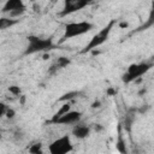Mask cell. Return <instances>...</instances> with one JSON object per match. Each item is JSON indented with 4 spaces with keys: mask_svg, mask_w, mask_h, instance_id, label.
Wrapping results in <instances>:
<instances>
[{
    "mask_svg": "<svg viewBox=\"0 0 154 154\" xmlns=\"http://www.w3.org/2000/svg\"><path fill=\"white\" fill-rule=\"evenodd\" d=\"M70 107H71V106H70V103H69V102H65V103L60 107V109H59V111H58V112L52 117V119L49 120V123H52V124H53L58 118H60L63 114H65L66 112H69V111H70Z\"/></svg>",
    "mask_w": 154,
    "mask_h": 154,
    "instance_id": "cell-12",
    "label": "cell"
},
{
    "mask_svg": "<svg viewBox=\"0 0 154 154\" xmlns=\"http://www.w3.org/2000/svg\"><path fill=\"white\" fill-rule=\"evenodd\" d=\"M25 11V6L23 4V0H6L2 12L4 13H10L11 17H18L23 14Z\"/></svg>",
    "mask_w": 154,
    "mask_h": 154,
    "instance_id": "cell-7",
    "label": "cell"
},
{
    "mask_svg": "<svg viewBox=\"0 0 154 154\" xmlns=\"http://www.w3.org/2000/svg\"><path fill=\"white\" fill-rule=\"evenodd\" d=\"M107 93H108L109 95H113V94H116V90H114V89H108Z\"/></svg>",
    "mask_w": 154,
    "mask_h": 154,
    "instance_id": "cell-21",
    "label": "cell"
},
{
    "mask_svg": "<svg viewBox=\"0 0 154 154\" xmlns=\"http://www.w3.org/2000/svg\"><path fill=\"white\" fill-rule=\"evenodd\" d=\"M5 116H6L7 118H10V119H11V118H13V117H14V111H13L12 108H8Z\"/></svg>",
    "mask_w": 154,
    "mask_h": 154,
    "instance_id": "cell-19",
    "label": "cell"
},
{
    "mask_svg": "<svg viewBox=\"0 0 154 154\" xmlns=\"http://www.w3.org/2000/svg\"><path fill=\"white\" fill-rule=\"evenodd\" d=\"M48 150L52 154H66V153H70L72 150V144H71L70 136L65 135V136L53 141L49 144Z\"/></svg>",
    "mask_w": 154,
    "mask_h": 154,
    "instance_id": "cell-5",
    "label": "cell"
},
{
    "mask_svg": "<svg viewBox=\"0 0 154 154\" xmlns=\"http://www.w3.org/2000/svg\"><path fill=\"white\" fill-rule=\"evenodd\" d=\"M31 1H35V0H31Z\"/></svg>",
    "mask_w": 154,
    "mask_h": 154,
    "instance_id": "cell-24",
    "label": "cell"
},
{
    "mask_svg": "<svg viewBox=\"0 0 154 154\" xmlns=\"http://www.w3.org/2000/svg\"><path fill=\"white\" fill-rule=\"evenodd\" d=\"M153 66L152 63H138V64H132L129 66L128 71L123 75V82L124 83H130L132 81H136L141 78L142 75H144L150 67Z\"/></svg>",
    "mask_w": 154,
    "mask_h": 154,
    "instance_id": "cell-4",
    "label": "cell"
},
{
    "mask_svg": "<svg viewBox=\"0 0 154 154\" xmlns=\"http://www.w3.org/2000/svg\"><path fill=\"white\" fill-rule=\"evenodd\" d=\"M18 23V20L17 19H13V18H6V17H2L1 19H0V29H7V28H10V26H12V25H14V24H17Z\"/></svg>",
    "mask_w": 154,
    "mask_h": 154,
    "instance_id": "cell-13",
    "label": "cell"
},
{
    "mask_svg": "<svg viewBox=\"0 0 154 154\" xmlns=\"http://www.w3.org/2000/svg\"><path fill=\"white\" fill-rule=\"evenodd\" d=\"M78 94H79L78 91H70V93H67V94L63 95V96L59 99V101H69V100H72V99H73V97H76Z\"/></svg>",
    "mask_w": 154,
    "mask_h": 154,
    "instance_id": "cell-16",
    "label": "cell"
},
{
    "mask_svg": "<svg viewBox=\"0 0 154 154\" xmlns=\"http://www.w3.org/2000/svg\"><path fill=\"white\" fill-rule=\"evenodd\" d=\"M95 130H96V131H100V130H102V128H101V126H100V125L97 124V125L95 126Z\"/></svg>",
    "mask_w": 154,
    "mask_h": 154,
    "instance_id": "cell-22",
    "label": "cell"
},
{
    "mask_svg": "<svg viewBox=\"0 0 154 154\" xmlns=\"http://www.w3.org/2000/svg\"><path fill=\"white\" fill-rule=\"evenodd\" d=\"M119 134H118V141H117V149L120 152V153H126V148H125V142L123 141V137H122V134H120V126L118 129Z\"/></svg>",
    "mask_w": 154,
    "mask_h": 154,
    "instance_id": "cell-14",
    "label": "cell"
},
{
    "mask_svg": "<svg viewBox=\"0 0 154 154\" xmlns=\"http://www.w3.org/2000/svg\"><path fill=\"white\" fill-rule=\"evenodd\" d=\"M7 109H8V107H6L5 103H1L0 105V116H5L6 112H7Z\"/></svg>",
    "mask_w": 154,
    "mask_h": 154,
    "instance_id": "cell-18",
    "label": "cell"
},
{
    "mask_svg": "<svg viewBox=\"0 0 154 154\" xmlns=\"http://www.w3.org/2000/svg\"><path fill=\"white\" fill-rule=\"evenodd\" d=\"M89 134H90V129H89V126H87V125H81V124H78V125H75V128L72 129V135H73L76 138H79V140L88 137Z\"/></svg>",
    "mask_w": 154,
    "mask_h": 154,
    "instance_id": "cell-9",
    "label": "cell"
},
{
    "mask_svg": "<svg viewBox=\"0 0 154 154\" xmlns=\"http://www.w3.org/2000/svg\"><path fill=\"white\" fill-rule=\"evenodd\" d=\"M100 105H101V102L97 100V101H95V102H93V105H91V107L93 108H99L100 107Z\"/></svg>",
    "mask_w": 154,
    "mask_h": 154,
    "instance_id": "cell-20",
    "label": "cell"
},
{
    "mask_svg": "<svg viewBox=\"0 0 154 154\" xmlns=\"http://www.w3.org/2000/svg\"><path fill=\"white\" fill-rule=\"evenodd\" d=\"M120 26H128V24H126V23H122Z\"/></svg>",
    "mask_w": 154,
    "mask_h": 154,
    "instance_id": "cell-23",
    "label": "cell"
},
{
    "mask_svg": "<svg viewBox=\"0 0 154 154\" xmlns=\"http://www.w3.org/2000/svg\"><path fill=\"white\" fill-rule=\"evenodd\" d=\"M29 153L32 154H41L42 153V144L41 143H35L29 148Z\"/></svg>",
    "mask_w": 154,
    "mask_h": 154,
    "instance_id": "cell-15",
    "label": "cell"
},
{
    "mask_svg": "<svg viewBox=\"0 0 154 154\" xmlns=\"http://www.w3.org/2000/svg\"><path fill=\"white\" fill-rule=\"evenodd\" d=\"M114 20H111L105 28H102L96 35H94L93 36V38L90 40V42L82 49V52L81 53H88V52H90V51H93V49H95V48H97V47H100L102 43H105L106 41H107V38H108V36H109V34H111V30H112V28H113V25H114Z\"/></svg>",
    "mask_w": 154,
    "mask_h": 154,
    "instance_id": "cell-3",
    "label": "cell"
},
{
    "mask_svg": "<svg viewBox=\"0 0 154 154\" xmlns=\"http://www.w3.org/2000/svg\"><path fill=\"white\" fill-rule=\"evenodd\" d=\"M8 91H10L13 96H19V95H20V88L17 87V85H11V87L8 88Z\"/></svg>",
    "mask_w": 154,
    "mask_h": 154,
    "instance_id": "cell-17",
    "label": "cell"
},
{
    "mask_svg": "<svg viewBox=\"0 0 154 154\" xmlns=\"http://www.w3.org/2000/svg\"><path fill=\"white\" fill-rule=\"evenodd\" d=\"M94 28V25L89 22H73V23H69L65 25V31H64V35L60 40V43L65 42L66 40H70L72 37H76V36H79V35H83V34H87L88 31H90L91 29Z\"/></svg>",
    "mask_w": 154,
    "mask_h": 154,
    "instance_id": "cell-1",
    "label": "cell"
},
{
    "mask_svg": "<svg viewBox=\"0 0 154 154\" xmlns=\"http://www.w3.org/2000/svg\"><path fill=\"white\" fill-rule=\"evenodd\" d=\"M81 117H82V113L78 111H69L65 114H63L60 118H58L53 124H65V125L75 124L81 120Z\"/></svg>",
    "mask_w": 154,
    "mask_h": 154,
    "instance_id": "cell-8",
    "label": "cell"
},
{
    "mask_svg": "<svg viewBox=\"0 0 154 154\" xmlns=\"http://www.w3.org/2000/svg\"><path fill=\"white\" fill-rule=\"evenodd\" d=\"M54 48V43L52 38H41L37 36L28 37V46L25 49V54H34L38 52H48Z\"/></svg>",
    "mask_w": 154,
    "mask_h": 154,
    "instance_id": "cell-2",
    "label": "cell"
},
{
    "mask_svg": "<svg viewBox=\"0 0 154 154\" xmlns=\"http://www.w3.org/2000/svg\"><path fill=\"white\" fill-rule=\"evenodd\" d=\"M153 25H154V0H153V2H152V8H150V11H149V14H148V18H147L146 23H143V24L137 29V31L146 30V29H148V28H150V26H153Z\"/></svg>",
    "mask_w": 154,
    "mask_h": 154,
    "instance_id": "cell-11",
    "label": "cell"
},
{
    "mask_svg": "<svg viewBox=\"0 0 154 154\" xmlns=\"http://www.w3.org/2000/svg\"><path fill=\"white\" fill-rule=\"evenodd\" d=\"M91 4V0H65L64 2V8L60 12V16H67L73 12H77L88 5Z\"/></svg>",
    "mask_w": 154,
    "mask_h": 154,
    "instance_id": "cell-6",
    "label": "cell"
},
{
    "mask_svg": "<svg viewBox=\"0 0 154 154\" xmlns=\"http://www.w3.org/2000/svg\"><path fill=\"white\" fill-rule=\"evenodd\" d=\"M69 64H70V60H69L66 57H60V58H58V60H57V61L51 66L49 73H54V72H55V71H58L59 69L66 67Z\"/></svg>",
    "mask_w": 154,
    "mask_h": 154,
    "instance_id": "cell-10",
    "label": "cell"
}]
</instances>
